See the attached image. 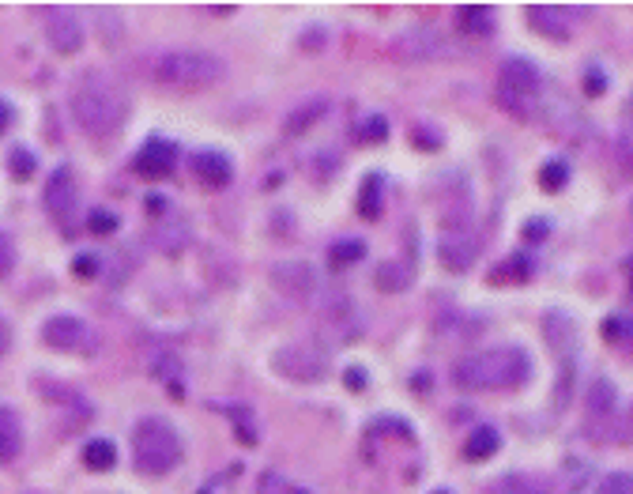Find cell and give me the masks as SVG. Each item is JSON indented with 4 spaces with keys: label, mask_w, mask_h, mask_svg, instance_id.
Wrapping results in <instances>:
<instances>
[{
    "label": "cell",
    "mask_w": 633,
    "mask_h": 494,
    "mask_svg": "<svg viewBox=\"0 0 633 494\" xmlns=\"http://www.w3.org/2000/svg\"><path fill=\"white\" fill-rule=\"evenodd\" d=\"M456 19H460V31L468 34V38H490V34L498 31V12L487 8V4H460Z\"/></svg>",
    "instance_id": "2e32d148"
},
{
    "label": "cell",
    "mask_w": 633,
    "mask_h": 494,
    "mask_svg": "<svg viewBox=\"0 0 633 494\" xmlns=\"http://www.w3.org/2000/svg\"><path fill=\"white\" fill-rule=\"evenodd\" d=\"M8 166H12V178H19V182H27L34 170H38V159H34L27 148H16L12 155H8Z\"/></svg>",
    "instance_id": "1f68e13d"
},
{
    "label": "cell",
    "mask_w": 633,
    "mask_h": 494,
    "mask_svg": "<svg viewBox=\"0 0 633 494\" xmlns=\"http://www.w3.org/2000/svg\"><path fill=\"white\" fill-rule=\"evenodd\" d=\"M16 268V246H12V238L0 231V276H8Z\"/></svg>",
    "instance_id": "d590c367"
},
{
    "label": "cell",
    "mask_w": 633,
    "mask_h": 494,
    "mask_svg": "<svg viewBox=\"0 0 633 494\" xmlns=\"http://www.w3.org/2000/svg\"><path fill=\"white\" fill-rule=\"evenodd\" d=\"M524 19H528L532 31L551 38V42H569V34H573L566 12L554 8V4H528V8H524Z\"/></svg>",
    "instance_id": "5bb4252c"
},
{
    "label": "cell",
    "mask_w": 633,
    "mask_h": 494,
    "mask_svg": "<svg viewBox=\"0 0 633 494\" xmlns=\"http://www.w3.org/2000/svg\"><path fill=\"white\" fill-rule=\"evenodd\" d=\"M72 121L95 140H110L129 121V95L98 68H87L72 87Z\"/></svg>",
    "instance_id": "6da1fadb"
},
{
    "label": "cell",
    "mask_w": 633,
    "mask_h": 494,
    "mask_svg": "<svg viewBox=\"0 0 633 494\" xmlns=\"http://www.w3.org/2000/svg\"><path fill=\"white\" fill-rule=\"evenodd\" d=\"M585 404H588V415H592V419H615V412H618V389L607 378H596L592 385H588Z\"/></svg>",
    "instance_id": "d6986e66"
},
{
    "label": "cell",
    "mask_w": 633,
    "mask_h": 494,
    "mask_svg": "<svg viewBox=\"0 0 633 494\" xmlns=\"http://www.w3.org/2000/svg\"><path fill=\"white\" fill-rule=\"evenodd\" d=\"M257 494H309V491L298 487L294 479H287L283 472H276V468H268V472H260L257 479Z\"/></svg>",
    "instance_id": "f1b7e54d"
},
{
    "label": "cell",
    "mask_w": 633,
    "mask_h": 494,
    "mask_svg": "<svg viewBox=\"0 0 633 494\" xmlns=\"http://www.w3.org/2000/svg\"><path fill=\"white\" fill-rule=\"evenodd\" d=\"M42 200H46V212L53 215V219H57L65 231H72V215H76V204H80V185H76L72 166L61 163L57 170H53V174H49Z\"/></svg>",
    "instance_id": "9c48e42d"
},
{
    "label": "cell",
    "mask_w": 633,
    "mask_h": 494,
    "mask_svg": "<svg viewBox=\"0 0 633 494\" xmlns=\"http://www.w3.org/2000/svg\"><path fill=\"white\" fill-rule=\"evenodd\" d=\"M358 215L366 223H377L385 215V182H381V174H366L362 185H358Z\"/></svg>",
    "instance_id": "ac0fdd59"
},
{
    "label": "cell",
    "mask_w": 633,
    "mask_h": 494,
    "mask_svg": "<svg viewBox=\"0 0 633 494\" xmlns=\"http://www.w3.org/2000/svg\"><path fill=\"white\" fill-rule=\"evenodd\" d=\"M325 114H328V102L325 99H309V102H302L298 110H291V114H287V121H283V132L302 136V132H309V125H317V121H321Z\"/></svg>",
    "instance_id": "7402d4cb"
},
{
    "label": "cell",
    "mask_w": 633,
    "mask_h": 494,
    "mask_svg": "<svg viewBox=\"0 0 633 494\" xmlns=\"http://www.w3.org/2000/svg\"><path fill=\"white\" fill-rule=\"evenodd\" d=\"M528 378H532V359L517 344L475 351L453 366L456 389H468V393H513Z\"/></svg>",
    "instance_id": "7a4b0ae2"
},
{
    "label": "cell",
    "mask_w": 633,
    "mask_h": 494,
    "mask_svg": "<svg viewBox=\"0 0 633 494\" xmlns=\"http://www.w3.org/2000/svg\"><path fill=\"white\" fill-rule=\"evenodd\" d=\"M374 283H377V291H385V295H400V291H407V287H411V268H407V264H400V261L377 264Z\"/></svg>",
    "instance_id": "603a6c76"
},
{
    "label": "cell",
    "mask_w": 633,
    "mask_h": 494,
    "mask_svg": "<svg viewBox=\"0 0 633 494\" xmlns=\"http://www.w3.org/2000/svg\"><path fill=\"white\" fill-rule=\"evenodd\" d=\"M272 370L283 374L287 381H298V385H309V381H321L328 374V351L309 344H291L279 347L272 355Z\"/></svg>",
    "instance_id": "8992f818"
},
{
    "label": "cell",
    "mask_w": 633,
    "mask_h": 494,
    "mask_svg": "<svg viewBox=\"0 0 633 494\" xmlns=\"http://www.w3.org/2000/svg\"><path fill=\"white\" fill-rule=\"evenodd\" d=\"M385 136H389V121L381 114H370L362 121V129H358V140H362V144H381Z\"/></svg>",
    "instance_id": "4dcf8cb0"
},
{
    "label": "cell",
    "mask_w": 633,
    "mask_h": 494,
    "mask_svg": "<svg viewBox=\"0 0 633 494\" xmlns=\"http://www.w3.org/2000/svg\"><path fill=\"white\" fill-rule=\"evenodd\" d=\"M8 125H12V106L0 99V132L8 129Z\"/></svg>",
    "instance_id": "b9f144b4"
},
{
    "label": "cell",
    "mask_w": 633,
    "mask_h": 494,
    "mask_svg": "<svg viewBox=\"0 0 633 494\" xmlns=\"http://www.w3.org/2000/svg\"><path fill=\"white\" fill-rule=\"evenodd\" d=\"M539 87H543V72H539L536 61H528V57H505L502 68H498V99L505 106H513V114H517L520 102L539 95Z\"/></svg>",
    "instance_id": "5b68a950"
},
{
    "label": "cell",
    "mask_w": 633,
    "mask_h": 494,
    "mask_svg": "<svg viewBox=\"0 0 633 494\" xmlns=\"http://www.w3.org/2000/svg\"><path fill=\"white\" fill-rule=\"evenodd\" d=\"M155 80L163 87H178V91H196V87H215L227 80V61L211 50H193V46H178V50H163L155 57Z\"/></svg>",
    "instance_id": "3957f363"
},
{
    "label": "cell",
    "mask_w": 633,
    "mask_h": 494,
    "mask_svg": "<svg viewBox=\"0 0 633 494\" xmlns=\"http://www.w3.org/2000/svg\"><path fill=\"white\" fill-rule=\"evenodd\" d=\"M38 16H42V27H46L49 46L61 53V57L83 50V19H80L76 8H65V4H46V8H38Z\"/></svg>",
    "instance_id": "52a82bcc"
},
{
    "label": "cell",
    "mask_w": 633,
    "mask_h": 494,
    "mask_svg": "<svg viewBox=\"0 0 633 494\" xmlns=\"http://www.w3.org/2000/svg\"><path fill=\"white\" fill-rule=\"evenodd\" d=\"M189 166H193L196 185H204L211 193H219V189H227V185L234 182V163H230L223 151H211V148L193 151Z\"/></svg>",
    "instance_id": "4fadbf2b"
},
{
    "label": "cell",
    "mask_w": 633,
    "mask_h": 494,
    "mask_svg": "<svg viewBox=\"0 0 633 494\" xmlns=\"http://www.w3.org/2000/svg\"><path fill=\"white\" fill-rule=\"evenodd\" d=\"M358 261H366V242L362 238H340V242L328 246V268L343 272V268H351Z\"/></svg>",
    "instance_id": "d4e9b609"
},
{
    "label": "cell",
    "mask_w": 633,
    "mask_h": 494,
    "mask_svg": "<svg viewBox=\"0 0 633 494\" xmlns=\"http://www.w3.org/2000/svg\"><path fill=\"white\" fill-rule=\"evenodd\" d=\"M42 344L53 347V351H80V347L91 344V332H87V321L76 317V313H57L42 325Z\"/></svg>",
    "instance_id": "7c38bea8"
},
{
    "label": "cell",
    "mask_w": 633,
    "mask_h": 494,
    "mask_svg": "<svg viewBox=\"0 0 633 494\" xmlns=\"http://www.w3.org/2000/svg\"><path fill=\"white\" fill-rule=\"evenodd\" d=\"M98 268H102V257H95V253H80V257L72 261V276L91 280V276H98Z\"/></svg>",
    "instance_id": "e575fe53"
},
{
    "label": "cell",
    "mask_w": 633,
    "mask_h": 494,
    "mask_svg": "<svg viewBox=\"0 0 633 494\" xmlns=\"http://www.w3.org/2000/svg\"><path fill=\"white\" fill-rule=\"evenodd\" d=\"M532 276H536V261H532L528 253H513V257L502 261V268L490 272V283H509V280L524 283V280H532Z\"/></svg>",
    "instance_id": "cb8c5ba5"
},
{
    "label": "cell",
    "mask_w": 633,
    "mask_h": 494,
    "mask_svg": "<svg viewBox=\"0 0 633 494\" xmlns=\"http://www.w3.org/2000/svg\"><path fill=\"white\" fill-rule=\"evenodd\" d=\"M147 212H151V215H163V212H170V204H166V197L151 193V197H147Z\"/></svg>",
    "instance_id": "f35d334b"
},
{
    "label": "cell",
    "mask_w": 633,
    "mask_h": 494,
    "mask_svg": "<svg viewBox=\"0 0 633 494\" xmlns=\"http://www.w3.org/2000/svg\"><path fill=\"white\" fill-rule=\"evenodd\" d=\"M603 91H607V76H603L600 68H588V72H585V95L600 99Z\"/></svg>",
    "instance_id": "8d00e7d4"
},
{
    "label": "cell",
    "mask_w": 633,
    "mask_h": 494,
    "mask_svg": "<svg viewBox=\"0 0 633 494\" xmlns=\"http://www.w3.org/2000/svg\"><path fill=\"white\" fill-rule=\"evenodd\" d=\"M487 494H547L543 491V483L539 479H532V476H498L494 483L487 487Z\"/></svg>",
    "instance_id": "4316f807"
},
{
    "label": "cell",
    "mask_w": 633,
    "mask_h": 494,
    "mask_svg": "<svg viewBox=\"0 0 633 494\" xmlns=\"http://www.w3.org/2000/svg\"><path fill=\"white\" fill-rule=\"evenodd\" d=\"M434 494H449V491H434Z\"/></svg>",
    "instance_id": "7bdbcfd3"
},
{
    "label": "cell",
    "mask_w": 633,
    "mask_h": 494,
    "mask_svg": "<svg viewBox=\"0 0 633 494\" xmlns=\"http://www.w3.org/2000/svg\"><path fill=\"white\" fill-rule=\"evenodd\" d=\"M498 449H502L498 427H475L468 434V442H464V457H468V461H490Z\"/></svg>",
    "instance_id": "ffe728a7"
},
{
    "label": "cell",
    "mask_w": 633,
    "mask_h": 494,
    "mask_svg": "<svg viewBox=\"0 0 633 494\" xmlns=\"http://www.w3.org/2000/svg\"><path fill=\"white\" fill-rule=\"evenodd\" d=\"M543 329H547V340H551L554 355H562L566 359V370H573V351H577V329H573V321H569L566 313H547V321H543Z\"/></svg>",
    "instance_id": "9a60e30c"
},
{
    "label": "cell",
    "mask_w": 633,
    "mask_h": 494,
    "mask_svg": "<svg viewBox=\"0 0 633 494\" xmlns=\"http://www.w3.org/2000/svg\"><path fill=\"white\" fill-rule=\"evenodd\" d=\"M547 231H551V223H547V219H528V223H524V238H528V242H543Z\"/></svg>",
    "instance_id": "74e56055"
},
{
    "label": "cell",
    "mask_w": 633,
    "mask_h": 494,
    "mask_svg": "<svg viewBox=\"0 0 633 494\" xmlns=\"http://www.w3.org/2000/svg\"><path fill=\"white\" fill-rule=\"evenodd\" d=\"M438 257L449 272H468L479 257V238L471 231L468 219H449L438 238Z\"/></svg>",
    "instance_id": "ba28073f"
},
{
    "label": "cell",
    "mask_w": 633,
    "mask_h": 494,
    "mask_svg": "<svg viewBox=\"0 0 633 494\" xmlns=\"http://www.w3.org/2000/svg\"><path fill=\"white\" fill-rule=\"evenodd\" d=\"M132 464L144 476H170L181 464V438L159 415H147L132 427Z\"/></svg>",
    "instance_id": "277c9868"
},
{
    "label": "cell",
    "mask_w": 633,
    "mask_h": 494,
    "mask_svg": "<svg viewBox=\"0 0 633 494\" xmlns=\"http://www.w3.org/2000/svg\"><path fill=\"white\" fill-rule=\"evenodd\" d=\"M23 453V423L16 408L0 404V464H12Z\"/></svg>",
    "instance_id": "e0dca14e"
},
{
    "label": "cell",
    "mask_w": 633,
    "mask_h": 494,
    "mask_svg": "<svg viewBox=\"0 0 633 494\" xmlns=\"http://www.w3.org/2000/svg\"><path fill=\"white\" fill-rule=\"evenodd\" d=\"M87 231L91 234H114L117 231V215L106 212V208H95V212L87 215Z\"/></svg>",
    "instance_id": "d6a6232c"
},
{
    "label": "cell",
    "mask_w": 633,
    "mask_h": 494,
    "mask_svg": "<svg viewBox=\"0 0 633 494\" xmlns=\"http://www.w3.org/2000/svg\"><path fill=\"white\" fill-rule=\"evenodd\" d=\"M600 336L607 340V344H630V317H626V313H611V317H603Z\"/></svg>",
    "instance_id": "f546056e"
},
{
    "label": "cell",
    "mask_w": 633,
    "mask_h": 494,
    "mask_svg": "<svg viewBox=\"0 0 633 494\" xmlns=\"http://www.w3.org/2000/svg\"><path fill=\"white\" fill-rule=\"evenodd\" d=\"M83 464L91 468V472H110L117 464V445L110 438H91V442L83 445Z\"/></svg>",
    "instance_id": "484cf974"
},
{
    "label": "cell",
    "mask_w": 633,
    "mask_h": 494,
    "mask_svg": "<svg viewBox=\"0 0 633 494\" xmlns=\"http://www.w3.org/2000/svg\"><path fill=\"white\" fill-rule=\"evenodd\" d=\"M178 163V144L174 140H163V136H151L144 148L136 151L132 159V170L147 178V182H159V178H170V170Z\"/></svg>",
    "instance_id": "8fae6325"
},
{
    "label": "cell",
    "mask_w": 633,
    "mask_h": 494,
    "mask_svg": "<svg viewBox=\"0 0 633 494\" xmlns=\"http://www.w3.org/2000/svg\"><path fill=\"white\" fill-rule=\"evenodd\" d=\"M276 287L291 298H306V291H313V276H309L306 264H287V268H276Z\"/></svg>",
    "instance_id": "44dd1931"
},
{
    "label": "cell",
    "mask_w": 633,
    "mask_h": 494,
    "mask_svg": "<svg viewBox=\"0 0 633 494\" xmlns=\"http://www.w3.org/2000/svg\"><path fill=\"white\" fill-rule=\"evenodd\" d=\"M392 57H400V61H445V57H453V42L441 31L415 27V31H404L392 42Z\"/></svg>",
    "instance_id": "30bf717a"
},
{
    "label": "cell",
    "mask_w": 633,
    "mask_h": 494,
    "mask_svg": "<svg viewBox=\"0 0 633 494\" xmlns=\"http://www.w3.org/2000/svg\"><path fill=\"white\" fill-rule=\"evenodd\" d=\"M343 385H351L355 393H362V389H366V374H362V370H351V374L343 378Z\"/></svg>",
    "instance_id": "ab89813d"
},
{
    "label": "cell",
    "mask_w": 633,
    "mask_h": 494,
    "mask_svg": "<svg viewBox=\"0 0 633 494\" xmlns=\"http://www.w3.org/2000/svg\"><path fill=\"white\" fill-rule=\"evenodd\" d=\"M12 347V329H8V321L0 317V359H4V351Z\"/></svg>",
    "instance_id": "60d3db41"
},
{
    "label": "cell",
    "mask_w": 633,
    "mask_h": 494,
    "mask_svg": "<svg viewBox=\"0 0 633 494\" xmlns=\"http://www.w3.org/2000/svg\"><path fill=\"white\" fill-rule=\"evenodd\" d=\"M569 185V163L566 159H551V163H543L539 170V189L543 193H562Z\"/></svg>",
    "instance_id": "83f0119b"
},
{
    "label": "cell",
    "mask_w": 633,
    "mask_h": 494,
    "mask_svg": "<svg viewBox=\"0 0 633 494\" xmlns=\"http://www.w3.org/2000/svg\"><path fill=\"white\" fill-rule=\"evenodd\" d=\"M596 494H633L630 472H611V476L600 483V491H596Z\"/></svg>",
    "instance_id": "836d02e7"
}]
</instances>
